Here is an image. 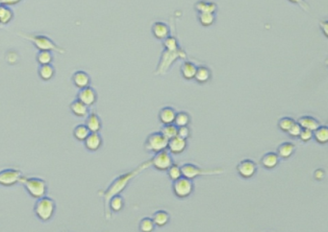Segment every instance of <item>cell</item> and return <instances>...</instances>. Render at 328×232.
<instances>
[{
  "instance_id": "cell-1",
  "label": "cell",
  "mask_w": 328,
  "mask_h": 232,
  "mask_svg": "<svg viewBox=\"0 0 328 232\" xmlns=\"http://www.w3.org/2000/svg\"><path fill=\"white\" fill-rule=\"evenodd\" d=\"M143 169V166L139 167V168L133 170L132 172H129L126 174H123L119 177H117L109 186L108 188L105 190H101L98 192V195L100 197H102L104 199V211H105L106 219H110L111 218V212L108 208V203L109 200L116 196V195H119V193H121L123 190L126 188L128 183L134 179L138 174L141 172V170Z\"/></svg>"
},
{
  "instance_id": "cell-2",
  "label": "cell",
  "mask_w": 328,
  "mask_h": 232,
  "mask_svg": "<svg viewBox=\"0 0 328 232\" xmlns=\"http://www.w3.org/2000/svg\"><path fill=\"white\" fill-rule=\"evenodd\" d=\"M19 36L31 42L39 51H50V52H57L59 54L64 53L63 48L56 44L52 40H50L46 36L35 35V34H21V33H19Z\"/></svg>"
},
{
  "instance_id": "cell-3",
  "label": "cell",
  "mask_w": 328,
  "mask_h": 232,
  "mask_svg": "<svg viewBox=\"0 0 328 232\" xmlns=\"http://www.w3.org/2000/svg\"><path fill=\"white\" fill-rule=\"evenodd\" d=\"M56 211L55 200L44 196L38 199L34 205V213L36 217L42 221H50Z\"/></svg>"
},
{
  "instance_id": "cell-4",
  "label": "cell",
  "mask_w": 328,
  "mask_h": 232,
  "mask_svg": "<svg viewBox=\"0 0 328 232\" xmlns=\"http://www.w3.org/2000/svg\"><path fill=\"white\" fill-rule=\"evenodd\" d=\"M21 183L23 184L24 188L27 191V193L31 196L32 198L38 200L40 198H42L46 196L47 194V183L44 179H40V178H35V177H25L21 179Z\"/></svg>"
},
{
  "instance_id": "cell-5",
  "label": "cell",
  "mask_w": 328,
  "mask_h": 232,
  "mask_svg": "<svg viewBox=\"0 0 328 232\" xmlns=\"http://www.w3.org/2000/svg\"><path fill=\"white\" fill-rule=\"evenodd\" d=\"M186 58H187V54L182 48H179L178 50L175 51H169L164 49V51L161 55V59L156 68L155 74L163 75L168 72L172 63H175L178 60H185Z\"/></svg>"
},
{
  "instance_id": "cell-6",
  "label": "cell",
  "mask_w": 328,
  "mask_h": 232,
  "mask_svg": "<svg viewBox=\"0 0 328 232\" xmlns=\"http://www.w3.org/2000/svg\"><path fill=\"white\" fill-rule=\"evenodd\" d=\"M182 177L189 179H193L194 178L201 176H210V175H218L222 173L221 169H202L199 166H195L192 163H185L181 166Z\"/></svg>"
},
{
  "instance_id": "cell-7",
  "label": "cell",
  "mask_w": 328,
  "mask_h": 232,
  "mask_svg": "<svg viewBox=\"0 0 328 232\" xmlns=\"http://www.w3.org/2000/svg\"><path fill=\"white\" fill-rule=\"evenodd\" d=\"M169 140L164 137L160 132L152 133L148 136L145 142V149L149 152L156 154L161 151L167 150Z\"/></svg>"
},
{
  "instance_id": "cell-8",
  "label": "cell",
  "mask_w": 328,
  "mask_h": 232,
  "mask_svg": "<svg viewBox=\"0 0 328 232\" xmlns=\"http://www.w3.org/2000/svg\"><path fill=\"white\" fill-rule=\"evenodd\" d=\"M194 190V184L192 179H187L181 177L176 179L172 183V191L173 194L179 199H186L192 194Z\"/></svg>"
},
{
  "instance_id": "cell-9",
  "label": "cell",
  "mask_w": 328,
  "mask_h": 232,
  "mask_svg": "<svg viewBox=\"0 0 328 232\" xmlns=\"http://www.w3.org/2000/svg\"><path fill=\"white\" fill-rule=\"evenodd\" d=\"M23 174L18 169H4L0 171V185L11 187L17 183H21Z\"/></svg>"
},
{
  "instance_id": "cell-10",
  "label": "cell",
  "mask_w": 328,
  "mask_h": 232,
  "mask_svg": "<svg viewBox=\"0 0 328 232\" xmlns=\"http://www.w3.org/2000/svg\"><path fill=\"white\" fill-rule=\"evenodd\" d=\"M150 163L154 168L160 172H166L173 164V159L169 151L164 150L156 153L150 160Z\"/></svg>"
},
{
  "instance_id": "cell-11",
  "label": "cell",
  "mask_w": 328,
  "mask_h": 232,
  "mask_svg": "<svg viewBox=\"0 0 328 232\" xmlns=\"http://www.w3.org/2000/svg\"><path fill=\"white\" fill-rule=\"evenodd\" d=\"M237 172L241 178L249 179L253 178L257 172V164L251 159H243L237 165Z\"/></svg>"
},
{
  "instance_id": "cell-12",
  "label": "cell",
  "mask_w": 328,
  "mask_h": 232,
  "mask_svg": "<svg viewBox=\"0 0 328 232\" xmlns=\"http://www.w3.org/2000/svg\"><path fill=\"white\" fill-rule=\"evenodd\" d=\"M77 100L82 102L87 106H92L95 105L97 101V93L95 88L91 86H87L82 89H79L77 93Z\"/></svg>"
},
{
  "instance_id": "cell-13",
  "label": "cell",
  "mask_w": 328,
  "mask_h": 232,
  "mask_svg": "<svg viewBox=\"0 0 328 232\" xmlns=\"http://www.w3.org/2000/svg\"><path fill=\"white\" fill-rule=\"evenodd\" d=\"M187 140L181 137H176L169 139L167 150L171 155H180L182 154L187 148Z\"/></svg>"
},
{
  "instance_id": "cell-14",
  "label": "cell",
  "mask_w": 328,
  "mask_h": 232,
  "mask_svg": "<svg viewBox=\"0 0 328 232\" xmlns=\"http://www.w3.org/2000/svg\"><path fill=\"white\" fill-rule=\"evenodd\" d=\"M151 32H152L153 37L160 41H163L170 36V29H169V25L162 21L154 22L151 27Z\"/></svg>"
},
{
  "instance_id": "cell-15",
  "label": "cell",
  "mask_w": 328,
  "mask_h": 232,
  "mask_svg": "<svg viewBox=\"0 0 328 232\" xmlns=\"http://www.w3.org/2000/svg\"><path fill=\"white\" fill-rule=\"evenodd\" d=\"M103 143V139L98 133H90V135L84 140L86 149L90 152H96L99 150Z\"/></svg>"
},
{
  "instance_id": "cell-16",
  "label": "cell",
  "mask_w": 328,
  "mask_h": 232,
  "mask_svg": "<svg viewBox=\"0 0 328 232\" xmlns=\"http://www.w3.org/2000/svg\"><path fill=\"white\" fill-rule=\"evenodd\" d=\"M72 81L77 88L82 89L87 86H90L92 80H91L90 75L87 72H85L83 70H78V71L74 72L73 77H72Z\"/></svg>"
},
{
  "instance_id": "cell-17",
  "label": "cell",
  "mask_w": 328,
  "mask_h": 232,
  "mask_svg": "<svg viewBox=\"0 0 328 232\" xmlns=\"http://www.w3.org/2000/svg\"><path fill=\"white\" fill-rule=\"evenodd\" d=\"M86 127L91 133H99L102 128V122L100 117L95 111H91L86 117Z\"/></svg>"
},
{
  "instance_id": "cell-18",
  "label": "cell",
  "mask_w": 328,
  "mask_h": 232,
  "mask_svg": "<svg viewBox=\"0 0 328 232\" xmlns=\"http://www.w3.org/2000/svg\"><path fill=\"white\" fill-rule=\"evenodd\" d=\"M176 115V111L171 106H165L159 111V120L163 125L173 124Z\"/></svg>"
},
{
  "instance_id": "cell-19",
  "label": "cell",
  "mask_w": 328,
  "mask_h": 232,
  "mask_svg": "<svg viewBox=\"0 0 328 232\" xmlns=\"http://www.w3.org/2000/svg\"><path fill=\"white\" fill-rule=\"evenodd\" d=\"M199 84H203L208 83L212 79L211 69L206 65H200L196 68V72L193 78Z\"/></svg>"
},
{
  "instance_id": "cell-20",
  "label": "cell",
  "mask_w": 328,
  "mask_h": 232,
  "mask_svg": "<svg viewBox=\"0 0 328 232\" xmlns=\"http://www.w3.org/2000/svg\"><path fill=\"white\" fill-rule=\"evenodd\" d=\"M296 145L292 142H283L282 144H280L278 148H277V156L279 158L282 159H287L290 158L296 152Z\"/></svg>"
},
{
  "instance_id": "cell-21",
  "label": "cell",
  "mask_w": 328,
  "mask_h": 232,
  "mask_svg": "<svg viewBox=\"0 0 328 232\" xmlns=\"http://www.w3.org/2000/svg\"><path fill=\"white\" fill-rule=\"evenodd\" d=\"M296 122L299 126L301 127V129H306V130L312 131V132H314L316 129L320 126V123L318 122V120L313 116H301L300 118H298V120Z\"/></svg>"
},
{
  "instance_id": "cell-22",
  "label": "cell",
  "mask_w": 328,
  "mask_h": 232,
  "mask_svg": "<svg viewBox=\"0 0 328 232\" xmlns=\"http://www.w3.org/2000/svg\"><path fill=\"white\" fill-rule=\"evenodd\" d=\"M196 68H198V66L194 63H191L190 61H185L180 67V73L185 80L190 81V80H193V78H194Z\"/></svg>"
},
{
  "instance_id": "cell-23",
  "label": "cell",
  "mask_w": 328,
  "mask_h": 232,
  "mask_svg": "<svg viewBox=\"0 0 328 232\" xmlns=\"http://www.w3.org/2000/svg\"><path fill=\"white\" fill-rule=\"evenodd\" d=\"M70 108H71V111L74 113V115L79 117V118H86L90 113L89 106H87L77 99L74 100L73 103H71Z\"/></svg>"
},
{
  "instance_id": "cell-24",
  "label": "cell",
  "mask_w": 328,
  "mask_h": 232,
  "mask_svg": "<svg viewBox=\"0 0 328 232\" xmlns=\"http://www.w3.org/2000/svg\"><path fill=\"white\" fill-rule=\"evenodd\" d=\"M279 159L280 158L277 156L276 153L270 152V153L265 154L263 158H261V165L264 168L272 170V169H275L278 165Z\"/></svg>"
},
{
  "instance_id": "cell-25",
  "label": "cell",
  "mask_w": 328,
  "mask_h": 232,
  "mask_svg": "<svg viewBox=\"0 0 328 232\" xmlns=\"http://www.w3.org/2000/svg\"><path fill=\"white\" fill-rule=\"evenodd\" d=\"M194 9L199 13H212L216 14L218 11V5L215 2L206 1V0H200L194 4Z\"/></svg>"
},
{
  "instance_id": "cell-26",
  "label": "cell",
  "mask_w": 328,
  "mask_h": 232,
  "mask_svg": "<svg viewBox=\"0 0 328 232\" xmlns=\"http://www.w3.org/2000/svg\"><path fill=\"white\" fill-rule=\"evenodd\" d=\"M151 219L154 222L155 226L163 227V226H165V225H167L169 223L170 217H169V214L167 211L158 210L153 214Z\"/></svg>"
},
{
  "instance_id": "cell-27",
  "label": "cell",
  "mask_w": 328,
  "mask_h": 232,
  "mask_svg": "<svg viewBox=\"0 0 328 232\" xmlns=\"http://www.w3.org/2000/svg\"><path fill=\"white\" fill-rule=\"evenodd\" d=\"M313 138L318 144L324 145L328 142V128L326 126H319L313 132Z\"/></svg>"
},
{
  "instance_id": "cell-28",
  "label": "cell",
  "mask_w": 328,
  "mask_h": 232,
  "mask_svg": "<svg viewBox=\"0 0 328 232\" xmlns=\"http://www.w3.org/2000/svg\"><path fill=\"white\" fill-rule=\"evenodd\" d=\"M38 73L42 81H50L55 75V68L52 64H43L40 65Z\"/></svg>"
},
{
  "instance_id": "cell-29",
  "label": "cell",
  "mask_w": 328,
  "mask_h": 232,
  "mask_svg": "<svg viewBox=\"0 0 328 232\" xmlns=\"http://www.w3.org/2000/svg\"><path fill=\"white\" fill-rule=\"evenodd\" d=\"M123 206H124V200L120 195H116V196L112 197L108 203V208L110 212L111 211L119 212L123 208Z\"/></svg>"
},
{
  "instance_id": "cell-30",
  "label": "cell",
  "mask_w": 328,
  "mask_h": 232,
  "mask_svg": "<svg viewBox=\"0 0 328 232\" xmlns=\"http://www.w3.org/2000/svg\"><path fill=\"white\" fill-rule=\"evenodd\" d=\"M90 133L91 132L89 131V129L86 127L85 124H80L74 128L73 135L76 140L84 142L85 139L90 135Z\"/></svg>"
},
{
  "instance_id": "cell-31",
  "label": "cell",
  "mask_w": 328,
  "mask_h": 232,
  "mask_svg": "<svg viewBox=\"0 0 328 232\" xmlns=\"http://www.w3.org/2000/svg\"><path fill=\"white\" fill-rule=\"evenodd\" d=\"M198 19L203 27H210L216 21V14L212 13H199Z\"/></svg>"
},
{
  "instance_id": "cell-32",
  "label": "cell",
  "mask_w": 328,
  "mask_h": 232,
  "mask_svg": "<svg viewBox=\"0 0 328 232\" xmlns=\"http://www.w3.org/2000/svg\"><path fill=\"white\" fill-rule=\"evenodd\" d=\"M14 19V12L10 7L0 5V24H8Z\"/></svg>"
},
{
  "instance_id": "cell-33",
  "label": "cell",
  "mask_w": 328,
  "mask_h": 232,
  "mask_svg": "<svg viewBox=\"0 0 328 232\" xmlns=\"http://www.w3.org/2000/svg\"><path fill=\"white\" fill-rule=\"evenodd\" d=\"M190 122V116L189 115V113L186 111H180V112H176L173 124L178 128V127L188 126Z\"/></svg>"
},
{
  "instance_id": "cell-34",
  "label": "cell",
  "mask_w": 328,
  "mask_h": 232,
  "mask_svg": "<svg viewBox=\"0 0 328 232\" xmlns=\"http://www.w3.org/2000/svg\"><path fill=\"white\" fill-rule=\"evenodd\" d=\"M163 47L165 50H169V51H175L179 49V43L178 41L175 37L172 36H169L168 38H166L165 40H163Z\"/></svg>"
},
{
  "instance_id": "cell-35",
  "label": "cell",
  "mask_w": 328,
  "mask_h": 232,
  "mask_svg": "<svg viewBox=\"0 0 328 232\" xmlns=\"http://www.w3.org/2000/svg\"><path fill=\"white\" fill-rule=\"evenodd\" d=\"M164 137H166L168 140L173 138L177 136V127L174 124H169V125H164L161 129L160 132Z\"/></svg>"
},
{
  "instance_id": "cell-36",
  "label": "cell",
  "mask_w": 328,
  "mask_h": 232,
  "mask_svg": "<svg viewBox=\"0 0 328 232\" xmlns=\"http://www.w3.org/2000/svg\"><path fill=\"white\" fill-rule=\"evenodd\" d=\"M139 229L141 232H153L155 229V224L151 218H144L139 223Z\"/></svg>"
},
{
  "instance_id": "cell-37",
  "label": "cell",
  "mask_w": 328,
  "mask_h": 232,
  "mask_svg": "<svg viewBox=\"0 0 328 232\" xmlns=\"http://www.w3.org/2000/svg\"><path fill=\"white\" fill-rule=\"evenodd\" d=\"M37 62L40 65L51 64L53 62V55L50 51H40L37 54Z\"/></svg>"
},
{
  "instance_id": "cell-38",
  "label": "cell",
  "mask_w": 328,
  "mask_h": 232,
  "mask_svg": "<svg viewBox=\"0 0 328 232\" xmlns=\"http://www.w3.org/2000/svg\"><path fill=\"white\" fill-rule=\"evenodd\" d=\"M295 123H296V120L292 117H282L279 119L277 126L280 131H282L283 133H287L290 130V128L293 126Z\"/></svg>"
},
{
  "instance_id": "cell-39",
  "label": "cell",
  "mask_w": 328,
  "mask_h": 232,
  "mask_svg": "<svg viewBox=\"0 0 328 232\" xmlns=\"http://www.w3.org/2000/svg\"><path fill=\"white\" fill-rule=\"evenodd\" d=\"M168 176H169V179H171L172 181L176 180V179H180L182 177V172H181V166L177 165L176 163H173L168 170Z\"/></svg>"
},
{
  "instance_id": "cell-40",
  "label": "cell",
  "mask_w": 328,
  "mask_h": 232,
  "mask_svg": "<svg viewBox=\"0 0 328 232\" xmlns=\"http://www.w3.org/2000/svg\"><path fill=\"white\" fill-rule=\"evenodd\" d=\"M298 138L302 142H309L313 138V132L312 131H309V130H306V129H302L301 132H300V134H299Z\"/></svg>"
},
{
  "instance_id": "cell-41",
  "label": "cell",
  "mask_w": 328,
  "mask_h": 232,
  "mask_svg": "<svg viewBox=\"0 0 328 232\" xmlns=\"http://www.w3.org/2000/svg\"><path fill=\"white\" fill-rule=\"evenodd\" d=\"M301 130H302L301 127L299 126V125L297 124V122L296 121V123H295L293 126L291 127L290 130L287 132V134H288L290 137H293V138H296V137H299V134H300Z\"/></svg>"
},
{
  "instance_id": "cell-42",
  "label": "cell",
  "mask_w": 328,
  "mask_h": 232,
  "mask_svg": "<svg viewBox=\"0 0 328 232\" xmlns=\"http://www.w3.org/2000/svg\"><path fill=\"white\" fill-rule=\"evenodd\" d=\"M190 136V131L188 126L178 127L177 128V137L183 139H188Z\"/></svg>"
},
{
  "instance_id": "cell-43",
  "label": "cell",
  "mask_w": 328,
  "mask_h": 232,
  "mask_svg": "<svg viewBox=\"0 0 328 232\" xmlns=\"http://www.w3.org/2000/svg\"><path fill=\"white\" fill-rule=\"evenodd\" d=\"M6 61H7V63H10V64H15V63H18V61H19L18 53L15 52V51H10V52L7 53L6 54Z\"/></svg>"
},
{
  "instance_id": "cell-44",
  "label": "cell",
  "mask_w": 328,
  "mask_h": 232,
  "mask_svg": "<svg viewBox=\"0 0 328 232\" xmlns=\"http://www.w3.org/2000/svg\"><path fill=\"white\" fill-rule=\"evenodd\" d=\"M289 2L296 4L297 6H299L301 9L305 12L309 11V4L307 3L305 0H288Z\"/></svg>"
},
{
  "instance_id": "cell-45",
  "label": "cell",
  "mask_w": 328,
  "mask_h": 232,
  "mask_svg": "<svg viewBox=\"0 0 328 232\" xmlns=\"http://www.w3.org/2000/svg\"><path fill=\"white\" fill-rule=\"evenodd\" d=\"M22 0H0V5H3V6H14V5H17L19 3H21Z\"/></svg>"
},
{
  "instance_id": "cell-46",
  "label": "cell",
  "mask_w": 328,
  "mask_h": 232,
  "mask_svg": "<svg viewBox=\"0 0 328 232\" xmlns=\"http://www.w3.org/2000/svg\"><path fill=\"white\" fill-rule=\"evenodd\" d=\"M319 27H320V30L323 33L324 37L327 38L328 36V24L327 21H321L319 22Z\"/></svg>"
},
{
  "instance_id": "cell-47",
  "label": "cell",
  "mask_w": 328,
  "mask_h": 232,
  "mask_svg": "<svg viewBox=\"0 0 328 232\" xmlns=\"http://www.w3.org/2000/svg\"><path fill=\"white\" fill-rule=\"evenodd\" d=\"M324 175L325 174H324V171L322 169H317V170H316L315 174H314V177L317 180H321L324 178Z\"/></svg>"
}]
</instances>
